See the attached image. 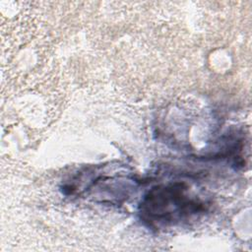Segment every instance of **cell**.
I'll return each instance as SVG.
<instances>
[{"instance_id":"1","label":"cell","mask_w":252,"mask_h":252,"mask_svg":"<svg viewBox=\"0 0 252 252\" xmlns=\"http://www.w3.org/2000/svg\"><path fill=\"white\" fill-rule=\"evenodd\" d=\"M201 206L186 194V188L180 183L153 188L141 204L144 218L158 223H168L191 216L200 211Z\"/></svg>"}]
</instances>
